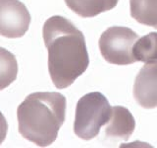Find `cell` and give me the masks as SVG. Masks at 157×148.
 I'll return each instance as SVG.
<instances>
[{
    "instance_id": "cell-1",
    "label": "cell",
    "mask_w": 157,
    "mask_h": 148,
    "mask_svg": "<svg viewBox=\"0 0 157 148\" xmlns=\"http://www.w3.org/2000/svg\"><path fill=\"white\" fill-rule=\"evenodd\" d=\"M48 51V71L57 89H65L76 81L90 65L86 39L70 20L62 16L48 18L42 28Z\"/></svg>"
},
{
    "instance_id": "cell-2",
    "label": "cell",
    "mask_w": 157,
    "mask_h": 148,
    "mask_svg": "<svg viewBox=\"0 0 157 148\" xmlns=\"http://www.w3.org/2000/svg\"><path fill=\"white\" fill-rule=\"evenodd\" d=\"M66 98L58 92H34L17 110L19 132L39 147L51 145L66 117Z\"/></svg>"
},
{
    "instance_id": "cell-3",
    "label": "cell",
    "mask_w": 157,
    "mask_h": 148,
    "mask_svg": "<svg viewBox=\"0 0 157 148\" xmlns=\"http://www.w3.org/2000/svg\"><path fill=\"white\" fill-rule=\"evenodd\" d=\"M110 104L100 92H90L77 103L74 132L83 140L93 139L111 117Z\"/></svg>"
},
{
    "instance_id": "cell-4",
    "label": "cell",
    "mask_w": 157,
    "mask_h": 148,
    "mask_svg": "<svg viewBox=\"0 0 157 148\" xmlns=\"http://www.w3.org/2000/svg\"><path fill=\"white\" fill-rule=\"evenodd\" d=\"M140 39L132 29L112 26L102 33L98 46L101 56L107 62L115 65H129L136 61L132 48Z\"/></svg>"
},
{
    "instance_id": "cell-5",
    "label": "cell",
    "mask_w": 157,
    "mask_h": 148,
    "mask_svg": "<svg viewBox=\"0 0 157 148\" xmlns=\"http://www.w3.org/2000/svg\"><path fill=\"white\" fill-rule=\"evenodd\" d=\"M31 14L20 0H0V35L17 39L28 32Z\"/></svg>"
},
{
    "instance_id": "cell-6",
    "label": "cell",
    "mask_w": 157,
    "mask_h": 148,
    "mask_svg": "<svg viewBox=\"0 0 157 148\" xmlns=\"http://www.w3.org/2000/svg\"><path fill=\"white\" fill-rule=\"evenodd\" d=\"M134 98L141 108L157 107V61L147 62L137 73L134 83Z\"/></svg>"
},
{
    "instance_id": "cell-7",
    "label": "cell",
    "mask_w": 157,
    "mask_h": 148,
    "mask_svg": "<svg viewBox=\"0 0 157 148\" xmlns=\"http://www.w3.org/2000/svg\"><path fill=\"white\" fill-rule=\"evenodd\" d=\"M136 121L132 113L125 107L115 106L111 110L105 134L108 137L128 140L134 133Z\"/></svg>"
},
{
    "instance_id": "cell-8",
    "label": "cell",
    "mask_w": 157,
    "mask_h": 148,
    "mask_svg": "<svg viewBox=\"0 0 157 148\" xmlns=\"http://www.w3.org/2000/svg\"><path fill=\"white\" fill-rule=\"evenodd\" d=\"M119 0H65L67 6L82 18H92L115 8Z\"/></svg>"
},
{
    "instance_id": "cell-9",
    "label": "cell",
    "mask_w": 157,
    "mask_h": 148,
    "mask_svg": "<svg viewBox=\"0 0 157 148\" xmlns=\"http://www.w3.org/2000/svg\"><path fill=\"white\" fill-rule=\"evenodd\" d=\"M130 13L136 22L157 30V0H130Z\"/></svg>"
},
{
    "instance_id": "cell-10",
    "label": "cell",
    "mask_w": 157,
    "mask_h": 148,
    "mask_svg": "<svg viewBox=\"0 0 157 148\" xmlns=\"http://www.w3.org/2000/svg\"><path fill=\"white\" fill-rule=\"evenodd\" d=\"M132 53L136 61L150 62L157 60V33L152 32L140 38L134 44Z\"/></svg>"
},
{
    "instance_id": "cell-11",
    "label": "cell",
    "mask_w": 157,
    "mask_h": 148,
    "mask_svg": "<svg viewBox=\"0 0 157 148\" xmlns=\"http://www.w3.org/2000/svg\"><path fill=\"white\" fill-rule=\"evenodd\" d=\"M18 62L16 56L4 47H0V90L7 88L16 80Z\"/></svg>"
},
{
    "instance_id": "cell-12",
    "label": "cell",
    "mask_w": 157,
    "mask_h": 148,
    "mask_svg": "<svg viewBox=\"0 0 157 148\" xmlns=\"http://www.w3.org/2000/svg\"><path fill=\"white\" fill-rule=\"evenodd\" d=\"M8 132V123L3 113L0 112V144H2L5 140Z\"/></svg>"
}]
</instances>
